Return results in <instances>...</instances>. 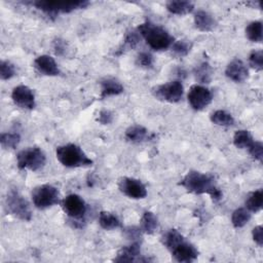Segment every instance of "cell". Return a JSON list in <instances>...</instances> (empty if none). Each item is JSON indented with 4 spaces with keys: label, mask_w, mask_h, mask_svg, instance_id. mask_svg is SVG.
Returning <instances> with one entry per match:
<instances>
[{
    "label": "cell",
    "mask_w": 263,
    "mask_h": 263,
    "mask_svg": "<svg viewBox=\"0 0 263 263\" xmlns=\"http://www.w3.org/2000/svg\"><path fill=\"white\" fill-rule=\"evenodd\" d=\"M179 185L193 194H209L214 201H219L223 195L212 175L194 170L189 171L183 177Z\"/></svg>",
    "instance_id": "obj_1"
},
{
    "label": "cell",
    "mask_w": 263,
    "mask_h": 263,
    "mask_svg": "<svg viewBox=\"0 0 263 263\" xmlns=\"http://www.w3.org/2000/svg\"><path fill=\"white\" fill-rule=\"evenodd\" d=\"M137 31L150 46V48L160 51L165 50L174 43V37L161 26L150 21H145L138 26Z\"/></svg>",
    "instance_id": "obj_2"
},
{
    "label": "cell",
    "mask_w": 263,
    "mask_h": 263,
    "mask_svg": "<svg viewBox=\"0 0 263 263\" xmlns=\"http://www.w3.org/2000/svg\"><path fill=\"white\" fill-rule=\"evenodd\" d=\"M57 159L66 167H83L92 165L93 161L76 144L61 145L55 149Z\"/></svg>",
    "instance_id": "obj_3"
},
{
    "label": "cell",
    "mask_w": 263,
    "mask_h": 263,
    "mask_svg": "<svg viewBox=\"0 0 263 263\" xmlns=\"http://www.w3.org/2000/svg\"><path fill=\"white\" fill-rule=\"evenodd\" d=\"M32 6L41 10L48 16H57L59 13H69L77 9L85 8L89 5L86 0H76V1H32L29 2Z\"/></svg>",
    "instance_id": "obj_4"
},
{
    "label": "cell",
    "mask_w": 263,
    "mask_h": 263,
    "mask_svg": "<svg viewBox=\"0 0 263 263\" xmlns=\"http://www.w3.org/2000/svg\"><path fill=\"white\" fill-rule=\"evenodd\" d=\"M5 210L7 214L22 221L29 222L32 219V211L28 200L15 188H11L7 192L5 198Z\"/></svg>",
    "instance_id": "obj_5"
},
{
    "label": "cell",
    "mask_w": 263,
    "mask_h": 263,
    "mask_svg": "<svg viewBox=\"0 0 263 263\" xmlns=\"http://www.w3.org/2000/svg\"><path fill=\"white\" fill-rule=\"evenodd\" d=\"M46 156L43 150L37 146L21 150L16 154V165L18 170H30L38 172L44 167Z\"/></svg>",
    "instance_id": "obj_6"
},
{
    "label": "cell",
    "mask_w": 263,
    "mask_h": 263,
    "mask_svg": "<svg viewBox=\"0 0 263 263\" xmlns=\"http://www.w3.org/2000/svg\"><path fill=\"white\" fill-rule=\"evenodd\" d=\"M34 205L39 210H45L61 203L60 191L50 184H42L36 186L31 193Z\"/></svg>",
    "instance_id": "obj_7"
},
{
    "label": "cell",
    "mask_w": 263,
    "mask_h": 263,
    "mask_svg": "<svg viewBox=\"0 0 263 263\" xmlns=\"http://www.w3.org/2000/svg\"><path fill=\"white\" fill-rule=\"evenodd\" d=\"M61 206L64 213L73 220L75 223H79L84 219V216L87 211L86 203L84 199L78 194L72 193L67 195L61 200Z\"/></svg>",
    "instance_id": "obj_8"
},
{
    "label": "cell",
    "mask_w": 263,
    "mask_h": 263,
    "mask_svg": "<svg viewBox=\"0 0 263 263\" xmlns=\"http://www.w3.org/2000/svg\"><path fill=\"white\" fill-rule=\"evenodd\" d=\"M152 93L157 100L174 104L181 101L184 93V86L180 80H174L153 87Z\"/></svg>",
    "instance_id": "obj_9"
},
{
    "label": "cell",
    "mask_w": 263,
    "mask_h": 263,
    "mask_svg": "<svg viewBox=\"0 0 263 263\" xmlns=\"http://www.w3.org/2000/svg\"><path fill=\"white\" fill-rule=\"evenodd\" d=\"M118 189L122 194L132 199H143L147 196L146 186L141 180L136 178H120L118 180Z\"/></svg>",
    "instance_id": "obj_10"
},
{
    "label": "cell",
    "mask_w": 263,
    "mask_h": 263,
    "mask_svg": "<svg viewBox=\"0 0 263 263\" xmlns=\"http://www.w3.org/2000/svg\"><path fill=\"white\" fill-rule=\"evenodd\" d=\"M187 100L192 109L200 111L212 103L213 93L208 87L200 84H194L188 91Z\"/></svg>",
    "instance_id": "obj_11"
},
{
    "label": "cell",
    "mask_w": 263,
    "mask_h": 263,
    "mask_svg": "<svg viewBox=\"0 0 263 263\" xmlns=\"http://www.w3.org/2000/svg\"><path fill=\"white\" fill-rule=\"evenodd\" d=\"M177 262L191 263L198 257V251L194 245L189 242L183 236L168 250Z\"/></svg>",
    "instance_id": "obj_12"
},
{
    "label": "cell",
    "mask_w": 263,
    "mask_h": 263,
    "mask_svg": "<svg viewBox=\"0 0 263 263\" xmlns=\"http://www.w3.org/2000/svg\"><path fill=\"white\" fill-rule=\"evenodd\" d=\"M11 99L16 106L23 109L32 110L36 106L34 91L24 84L13 87L11 91Z\"/></svg>",
    "instance_id": "obj_13"
},
{
    "label": "cell",
    "mask_w": 263,
    "mask_h": 263,
    "mask_svg": "<svg viewBox=\"0 0 263 263\" xmlns=\"http://www.w3.org/2000/svg\"><path fill=\"white\" fill-rule=\"evenodd\" d=\"M225 75L234 82H243L249 78V69L240 59H233L226 66Z\"/></svg>",
    "instance_id": "obj_14"
},
{
    "label": "cell",
    "mask_w": 263,
    "mask_h": 263,
    "mask_svg": "<svg viewBox=\"0 0 263 263\" xmlns=\"http://www.w3.org/2000/svg\"><path fill=\"white\" fill-rule=\"evenodd\" d=\"M34 68L45 76H58L61 71L55 60L48 54H41L34 60Z\"/></svg>",
    "instance_id": "obj_15"
},
{
    "label": "cell",
    "mask_w": 263,
    "mask_h": 263,
    "mask_svg": "<svg viewBox=\"0 0 263 263\" xmlns=\"http://www.w3.org/2000/svg\"><path fill=\"white\" fill-rule=\"evenodd\" d=\"M141 242L130 241L129 245L122 247L116 257L113 259L115 262H140L141 260Z\"/></svg>",
    "instance_id": "obj_16"
},
{
    "label": "cell",
    "mask_w": 263,
    "mask_h": 263,
    "mask_svg": "<svg viewBox=\"0 0 263 263\" xmlns=\"http://www.w3.org/2000/svg\"><path fill=\"white\" fill-rule=\"evenodd\" d=\"M101 99H106L112 96H118L123 92V85L114 77H104L100 81Z\"/></svg>",
    "instance_id": "obj_17"
},
{
    "label": "cell",
    "mask_w": 263,
    "mask_h": 263,
    "mask_svg": "<svg viewBox=\"0 0 263 263\" xmlns=\"http://www.w3.org/2000/svg\"><path fill=\"white\" fill-rule=\"evenodd\" d=\"M194 25L201 32H211L217 27V21L210 12L199 9L194 13Z\"/></svg>",
    "instance_id": "obj_18"
},
{
    "label": "cell",
    "mask_w": 263,
    "mask_h": 263,
    "mask_svg": "<svg viewBox=\"0 0 263 263\" xmlns=\"http://www.w3.org/2000/svg\"><path fill=\"white\" fill-rule=\"evenodd\" d=\"M166 10L172 14L184 15L193 11L194 4L191 1L185 0H171L165 3Z\"/></svg>",
    "instance_id": "obj_19"
},
{
    "label": "cell",
    "mask_w": 263,
    "mask_h": 263,
    "mask_svg": "<svg viewBox=\"0 0 263 263\" xmlns=\"http://www.w3.org/2000/svg\"><path fill=\"white\" fill-rule=\"evenodd\" d=\"M125 139L132 143H142L149 138L148 129L140 124H133L128 126L125 130Z\"/></svg>",
    "instance_id": "obj_20"
},
{
    "label": "cell",
    "mask_w": 263,
    "mask_h": 263,
    "mask_svg": "<svg viewBox=\"0 0 263 263\" xmlns=\"http://www.w3.org/2000/svg\"><path fill=\"white\" fill-rule=\"evenodd\" d=\"M139 227L143 233L153 234L158 228V219L154 213L145 211L141 217Z\"/></svg>",
    "instance_id": "obj_21"
},
{
    "label": "cell",
    "mask_w": 263,
    "mask_h": 263,
    "mask_svg": "<svg viewBox=\"0 0 263 263\" xmlns=\"http://www.w3.org/2000/svg\"><path fill=\"white\" fill-rule=\"evenodd\" d=\"M99 224L105 230H113L121 227V222L119 218L110 212L102 211L99 214Z\"/></svg>",
    "instance_id": "obj_22"
},
{
    "label": "cell",
    "mask_w": 263,
    "mask_h": 263,
    "mask_svg": "<svg viewBox=\"0 0 263 263\" xmlns=\"http://www.w3.org/2000/svg\"><path fill=\"white\" fill-rule=\"evenodd\" d=\"M246 209L251 213H258L262 210L263 204V190L258 189L251 192L246 199Z\"/></svg>",
    "instance_id": "obj_23"
},
{
    "label": "cell",
    "mask_w": 263,
    "mask_h": 263,
    "mask_svg": "<svg viewBox=\"0 0 263 263\" xmlns=\"http://www.w3.org/2000/svg\"><path fill=\"white\" fill-rule=\"evenodd\" d=\"M254 141L252 134L247 129H238L233 136V145L238 149H249Z\"/></svg>",
    "instance_id": "obj_24"
},
{
    "label": "cell",
    "mask_w": 263,
    "mask_h": 263,
    "mask_svg": "<svg viewBox=\"0 0 263 263\" xmlns=\"http://www.w3.org/2000/svg\"><path fill=\"white\" fill-rule=\"evenodd\" d=\"M193 74L195 76V79L200 83H210L212 80L213 70L211 65L208 62H202L199 65H197L194 70Z\"/></svg>",
    "instance_id": "obj_25"
},
{
    "label": "cell",
    "mask_w": 263,
    "mask_h": 263,
    "mask_svg": "<svg viewBox=\"0 0 263 263\" xmlns=\"http://www.w3.org/2000/svg\"><path fill=\"white\" fill-rule=\"evenodd\" d=\"M246 37L252 42H261L263 39L262 22L254 21L246 27Z\"/></svg>",
    "instance_id": "obj_26"
},
{
    "label": "cell",
    "mask_w": 263,
    "mask_h": 263,
    "mask_svg": "<svg viewBox=\"0 0 263 263\" xmlns=\"http://www.w3.org/2000/svg\"><path fill=\"white\" fill-rule=\"evenodd\" d=\"M211 121L220 126H231L234 124L233 116L225 110H216L210 116Z\"/></svg>",
    "instance_id": "obj_27"
},
{
    "label": "cell",
    "mask_w": 263,
    "mask_h": 263,
    "mask_svg": "<svg viewBox=\"0 0 263 263\" xmlns=\"http://www.w3.org/2000/svg\"><path fill=\"white\" fill-rule=\"evenodd\" d=\"M251 220V212L246 208H238L231 214V223L234 228L243 227Z\"/></svg>",
    "instance_id": "obj_28"
},
{
    "label": "cell",
    "mask_w": 263,
    "mask_h": 263,
    "mask_svg": "<svg viewBox=\"0 0 263 263\" xmlns=\"http://www.w3.org/2000/svg\"><path fill=\"white\" fill-rule=\"evenodd\" d=\"M21 142V135L17 132L2 133L0 136V143L4 149H14Z\"/></svg>",
    "instance_id": "obj_29"
},
{
    "label": "cell",
    "mask_w": 263,
    "mask_h": 263,
    "mask_svg": "<svg viewBox=\"0 0 263 263\" xmlns=\"http://www.w3.org/2000/svg\"><path fill=\"white\" fill-rule=\"evenodd\" d=\"M191 47H192L191 42H189L187 40H177V41H174V43L171 46L173 53L176 57H179V58L186 57L190 52Z\"/></svg>",
    "instance_id": "obj_30"
},
{
    "label": "cell",
    "mask_w": 263,
    "mask_h": 263,
    "mask_svg": "<svg viewBox=\"0 0 263 263\" xmlns=\"http://www.w3.org/2000/svg\"><path fill=\"white\" fill-rule=\"evenodd\" d=\"M249 64L256 71L263 70V51L261 49H254L249 54Z\"/></svg>",
    "instance_id": "obj_31"
},
{
    "label": "cell",
    "mask_w": 263,
    "mask_h": 263,
    "mask_svg": "<svg viewBox=\"0 0 263 263\" xmlns=\"http://www.w3.org/2000/svg\"><path fill=\"white\" fill-rule=\"evenodd\" d=\"M154 64L153 55L148 51H141L136 58V65L144 69H152Z\"/></svg>",
    "instance_id": "obj_32"
},
{
    "label": "cell",
    "mask_w": 263,
    "mask_h": 263,
    "mask_svg": "<svg viewBox=\"0 0 263 263\" xmlns=\"http://www.w3.org/2000/svg\"><path fill=\"white\" fill-rule=\"evenodd\" d=\"M141 40V35L139 34L138 31L135 30H130L127 31L124 35V39H123V48H135L138 43Z\"/></svg>",
    "instance_id": "obj_33"
},
{
    "label": "cell",
    "mask_w": 263,
    "mask_h": 263,
    "mask_svg": "<svg viewBox=\"0 0 263 263\" xmlns=\"http://www.w3.org/2000/svg\"><path fill=\"white\" fill-rule=\"evenodd\" d=\"M15 75V67L9 61L2 60L0 62V78L2 80H8Z\"/></svg>",
    "instance_id": "obj_34"
},
{
    "label": "cell",
    "mask_w": 263,
    "mask_h": 263,
    "mask_svg": "<svg viewBox=\"0 0 263 263\" xmlns=\"http://www.w3.org/2000/svg\"><path fill=\"white\" fill-rule=\"evenodd\" d=\"M122 232L124 234V236L129 239L130 241H139L141 242V238H142V231L140 229V227L137 226H127L125 228L122 229Z\"/></svg>",
    "instance_id": "obj_35"
},
{
    "label": "cell",
    "mask_w": 263,
    "mask_h": 263,
    "mask_svg": "<svg viewBox=\"0 0 263 263\" xmlns=\"http://www.w3.org/2000/svg\"><path fill=\"white\" fill-rule=\"evenodd\" d=\"M250 155L257 161L262 162L263 159V144L260 141H254L251 147L248 149Z\"/></svg>",
    "instance_id": "obj_36"
},
{
    "label": "cell",
    "mask_w": 263,
    "mask_h": 263,
    "mask_svg": "<svg viewBox=\"0 0 263 263\" xmlns=\"http://www.w3.org/2000/svg\"><path fill=\"white\" fill-rule=\"evenodd\" d=\"M52 46H53V51L55 54L58 55H64L66 54L67 50H68V44L65 40L61 39V38H57L53 43H52Z\"/></svg>",
    "instance_id": "obj_37"
},
{
    "label": "cell",
    "mask_w": 263,
    "mask_h": 263,
    "mask_svg": "<svg viewBox=\"0 0 263 263\" xmlns=\"http://www.w3.org/2000/svg\"><path fill=\"white\" fill-rule=\"evenodd\" d=\"M97 121L101 124H104V125L110 124L113 121V113L110 110H107V109L101 110L99 112Z\"/></svg>",
    "instance_id": "obj_38"
},
{
    "label": "cell",
    "mask_w": 263,
    "mask_h": 263,
    "mask_svg": "<svg viewBox=\"0 0 263 263\" xmlns=\"http://www.w3.org/2000/svg\"><path fill=\"white\" fill-rule=\"evenodd\" d=\"M252 236H253V240L259 246L262 247L263 246V227L261 225H258L256 227L253 228L252 230Z\"/></svg>",
    "instance_id": "obj_39"
}]
</instances>
